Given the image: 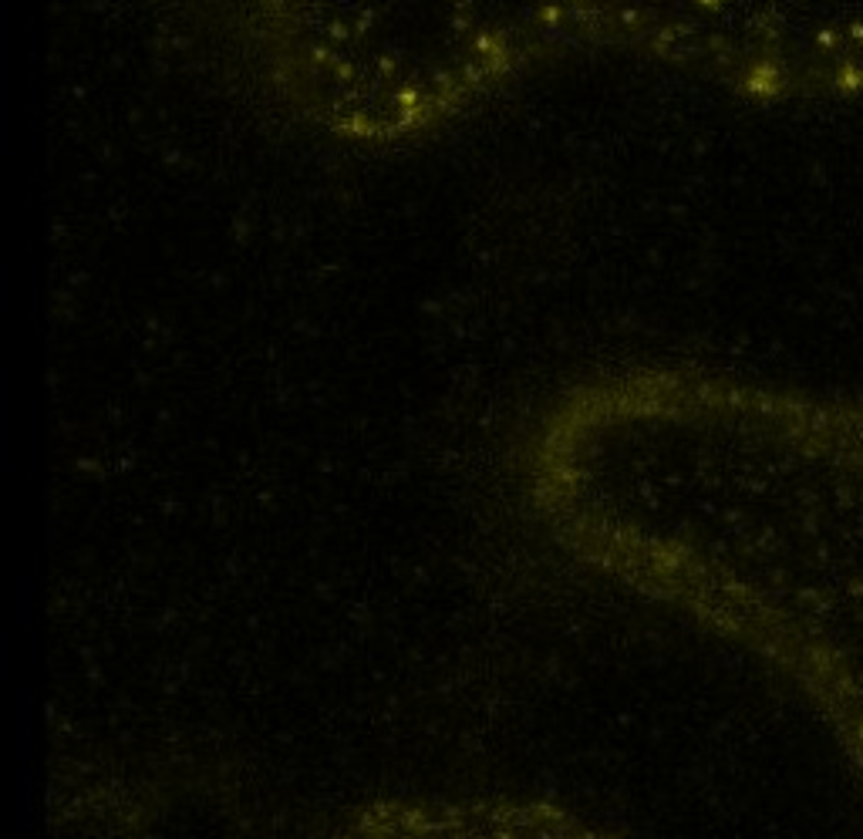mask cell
<instances>
[{
  "label": "cell",
  "mask_w": 863,
  "mask_h": 839,
  "mask_svg": "<svg viewBox=\"0 0 863 839\" xmlns=\"http://www.w3.org/2000/svg\"><path fill=\"white\" fill-rule=\"evenodd\" d=\"M600 0H267L310 105L361 135L439 122L563 44Z\"/></svg>",
  "instance_id": "1"
}]
</instances>
